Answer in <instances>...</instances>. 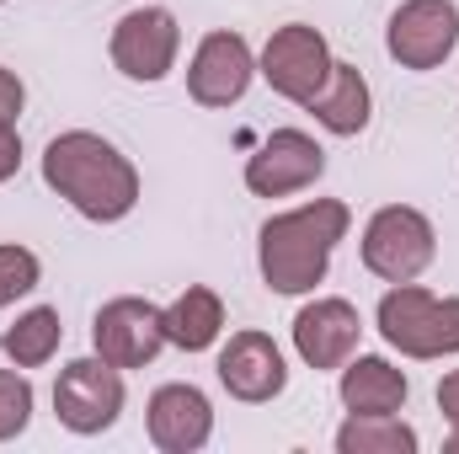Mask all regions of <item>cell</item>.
I'll return each mask as SVG.
<instances>
[{
	"label": "cell",
	"instance_id": "1",
	"mask_svg": "<svg viewBox=\"0 0 459 454\" xmlns=\"http://www.w3.org/2000/svg\"><path fill=\"white\" fill-rule=\"evenodd\" d=\"M43 182L75 214H86L97 225H117L139 204V171H134V161L117 150L113 139H102L91 128H70V134L48 139V150H43Z\"/></svg>",
	"mask_w": 459,
	"mask_h": 454
},
{
	"label": "cell",
	"instance_id": "2",
	"mask_svg": "<svg viewBox=\"0 0 459 454\" xmlns=\"http://www.w3.org/2000/svg\"><path fill=\"white\" fill-rule=\"evenodd\" d=\"M347 225H352V214L337 198H316L289 214H273L256 235V262H262L267 289L294 300V294H310L316 284H326L332 251L347 235Z\"/></svg>",
	"mask_w": 459,
	"mask_h": 454
},
{
	"label": "cell",
	"instance_id": "3",
	"mask_svg": "<svg viewBox=\"0 0 459 454\" xmlns=\"http://www.w3.org/2000/svg\"><path fill=\"white\" fill-rule=\"evenodd\" d=\"M379 337L406 358H449L459 353V300H438L417 278L390 284V294L379 300Z\"/></svg>",
	"mask_w": 459,
	"mask_h": 454
},
{
	"label": "cell",
	"instance_id": "4",
	"mask_svg": "<svg viewBox=\"0 0 459 454\" xmlns=\"http://www.w3.org/2000/svg\"><path fill=\"white\" fill-rule=\"evenodd\" d=\"M438 257V230L411 204H385L363 225V267L385 284H411Z\"/></svg>",
	"mask_w": 459,
	"mask_h": 454
},
{
	"label": "cell",
	"instance_id": "5",
	"mask_svg": "<svg viewBox=\"0 0 459 454\" xmlns=\"http://www.w3.org/2000/svg\"><path fill=\"white\" fill-rule=\"evenodd\" d=\"M54 412L81 439L108 433L123 417V369L108 363V358H75V363H65L59 385H54Z\"/></svg>",
	"mask_w": 459,
	"mask_h": 454
},
{
	"label": "cell",
	"instance_id": "6",
	"mask_svg": "<svg viewBox=\"0 0 459 454\" xmlns=\"http://www.w3.org/2000/svg\"><path fill=\"white\" fill-rule=\"evenodd\" d=\"M332 48H326V38L316 32V27H305V22H289V27H278L273 38H267V48H262V59H256V70H262V81L283 97V102H310L321 86H326V75H332Z\"/></svg>",
	"mask_w": 459,
	"mask_h": 454
},
{
	"label": "cell",
	"instance_id": "7",
	"mask_svg": "<svg viewBox=\"0 0 459 454\" xmlns=\"http://www.w3.org/2000/svg\"><path fill=\"white\" fill-rule=\"evenodd\" d=\"M108 48H113V65L128 75V81L155 86V81H166L171 65H177L182 27H177V16H171L166 5H139V11L117 16L113 43H108Z\"/></svg>",
	"mask_w": 459,
	"mask_h": 454
},
{
	"label": "cell",
	"instance_id": "8",
	"mask_svg": "<svg viewBox=\"0 0 459 454\" xmlns=\"http://www.w3.org/2000/svg\"><path fill=\"white\" fill-rule=\"evenodd\" d=\"M459 43V5L455 0H406L390 27L385 48L401 70H438Z\"/></svg>",
	"mask_w": 459,
	"mask_h": 454
},
{
	"label": "cell",
	"instance_id": "9",
	"mask_svg": "<svg viewBox=\"0 0 459 454\" xmlns=\"http://www.w3.org/2000/svg\"><path fill=\"white\" fill-rule=\"evenodd\" d=\"M321 171H326V150L305 128H273L246 161V188L256 198H289V193L316 188Z\"/></svg>",
	"mask_w": 459,
	"mask_h": 454
},
{
	"label": "cell",
	"instance_id": "10",
	"mask_svg": "<svg viewBox=\"0 0 459 454\" xmlns=\"http://www.w3.org/2000/svg\"><path fill=\"white\" fill-rule=\"evenodd\" d=\"M91 347H97V358H108L117 369H144L166 347V310L150 300H134V294L108 300L91 321Z\"/></svg>",
	"mask_w": 459,
	"mask_h": 454
},
{
	"label": "cell",
	"instance_id": "11",
	"mask_svg": "<svg viewBox=\"0 0 459 454\" xmlns=\"http://www.w3.org/2000/svg\"><path fill=\"white\" fill-rule=\"evenodd\" d=\"M256 75V59H251V43L240 32H209L198 48H193V65H187V92L198 108H230L246 97Z\"/></svg>",
	"mask_w": 459,
	"mask_h": 454
},
{
	"label": "cell",
	"instance_id": "12",
	"mask_svg": "<svg viewBox=\"0 0 459 454\" xmlns=\"http://www.w3.org/2000/svg\"><path fill=\"white\" fill-rule=\"evenodd\" d=\"M144 428L160 454H198L214 439V406L198 385H160L144 406Z\"/></svg>",
	"mask_w": 459,
	"mask_h": 454
},
{
	"label": "cell",
	"instance_id": "13",
	"mask_svg": "<svg viewBox=\"0 0 459 454\" xmlns=\"http://www.w3.org/2000/svg\"><path fill=\"white\" fill-rule=\"evenodd\" d=\"M220 385L235 401H246V406H262V401L283 396L289 363H283L278 342L267 332H235L225 342V353H220Z\"/></svg>",
	"mask_w": 459,
	"mask_h": 454
},
{
	"label": "cell",
	"instance_id": "14",
	"mask_svg": "<svg viewBox=\"0 0 459 454\" xmlns=\"http://www.w3.org/2000/svg\"><path fill=\"white\" fill-rule=\"evenodd\" d=\"M363 337V321L347 300H310L299 316H294V353L310 363V369H342L347 358L358 353Z\"/></svg>",
	"mask_w": 459,
	"mask_h": 454
},
{
	"label": "cell",
	"instance_id": "15",
	"mask_svg": "<svg viewBox=\"0 0 459 454\" xmlns=\"http://www.w3.org/2000/svg\"><path fill=\"white\" fill-rule=\"evenodd\" d=\"M337 396H342L347 412H401L406 396H411V380L379 353H352L342 363Z\"/></svg>",
	"mask_w": 459,
	"mask_h": 454
},
{
	"label": "cell",
	"instance_id": "16",
	"mask_svg": "<svg viewBox=\"0 0 459 454\" xmlns=\"http://www.w3.org/2000/svg\"><path fill=\"white\" fill-rule=\"evenodd\" d=\"M305 108L316 113V123H321L326 134L352 139V134H363V128H368L374 97H368V81H363V70H358V65H332L326 86H321Z\"/></svg>",
	"mask_w": 459,
	"mask_h": 454
},
{
	"label": "cell",
	"instance_id": "17",
	"mask_svg": "<svg viewBox=\"0 0 459 454\" xmlns=\"http://www.w3.org/2000/svg\"><path fill=\"white\" fill-rule=\"evenodd\" d=\"M220 332H225V305H220L214 289L193 284V289H182V294L166 305V342H171V347L204 353V347L220 342Z\"/></svg>",
	"mask_w": 459,
	"mask_h": 454
},
{
	"label": "cell",
	"instance_id": "18",
	"mask_svg": "<svg viewBox=\"0 0 459 454\" xmlns=\"http://www.w3.org/2000/svg\"><path fill=\"white\" fill-rule=\"evenodd\" d=\"M417 428L401 412H347L337 428V454H417Z\"/></svg>",
	"mask_w": 459,
	"mask_h": 454
},
{
	"label": "cell",
	"instance_id": "19",
	"mask_svg": "<svg viewBox=\"0 0 459 454\" xmlns=\"http://www.w3.org/2000/svg\"><path fill=\"white\" fill-rule=\"evenodd\" d=\"M65 342V327H59V310L54 305H38L27 316H16V327L0 332V353L16 363V369H43Z\"/></svg>",
	"mask_w": 459,
	"mask_h": 454
},
{
	"label": "cell",
	"instance_id": "20",
	"mask_svg": "<svg viewBox=\"0 0 459 454\" xmlns=\"http://www.w3.org/2000/svg\"><path fill=\"white\" fill-rule=\"evenodd\" d=\"M27 423H32V380L11 363L0 369V444H11Z\"/></svg>",
	"mask_w": 459,
	"mask_h": 454
},
{
	"label": "cell",
	"instance_id": "21",
	"mask_svg": "<svg viewBox=\"0 0 459 454\" xmlns=\"http://www.w3.org/2000/svg\"><path fill=\"white\" fill-rule=\"evenodd\" d=\"M38 278H43V262H38L27 246L5 240V246H0V305H16L22 294H32Z\"/></svg>",
	"mask_w": 459,
	"mask_h": 454
},
{
	"label": "cell",
	"instance_id": "22",
	"mask_svg": "<svg viewBox=\"0 0 459 454\" xmlns=\"http://www.w3.org/2000/svg\"><path fill=\"white\" fill-rule=\"evenodd\" d=\"M22 102H27V86H22V75L0 65V118H5V123H16Z\"/></svg>",
	"mask_w": 459,
	"mask_h": 454
},
{
	"label": "cell",
	"instance_id": "23",
	"mask_svg": "<svg viewBox=\"0 0 459 454\" xmlns=\"http://www.w3.org/2000/svg\"><path fill=\"white\" fill-rule=\"evenodd\" d=\"M16 166H22V134H16V123L0 118V182H11Z\"/></svg>",
	"mask_w": 459,
	"mask_h": 454
},
{
	"label": "cell",
	"instance_id": "24",
	"mask_svg": "<svg viewBox=\"0 0 459 454\" xmlns=\"http://www.w3.org/2000/svg\"><path fill=\"white\" fill-rule=\"evenodd\" d=\"M438 412L449 417V428L459 423V369H449V374L438 380Z\"/></svg>",
	"mask_w": 459,
	"mask_h": 454
},
{
	"label": "cell",
	"instance_id": "25",
	"mask_svg": "<svg viewBox=\"0 0 459 454\" xmlns=\"http://www.w3.org/2000/svg\"><path fill=\"white\" fill-rule=\"evenodd\" d=\"M444 450H449V454H459V423L449 428V439H444Z\"/></svg>",
	"mask_w": 459,
	"mask_h": 454
},
{
	"label": "cell",
	"instance_id": "26",
	"mask_svg": "<svg viewBox=\"0 0 459 454\" xmlns=\"http://www.w3.org/2000/svg\"><path fill=\"white\" fill-rule=\"evenodd\" d=\"M0 5H5V0H0Z\"/></svg>",
	"mask_w": 459,
	"mask_h": 454
}]
</instances>
